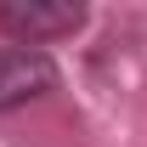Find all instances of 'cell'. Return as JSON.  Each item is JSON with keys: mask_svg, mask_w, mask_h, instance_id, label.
Listing matches in <instances>:
<instances>
[{"mask_svg": "<svg viewBox=\"0 0 147 147\" xmlns=\"http://www.w3.org/2000/svg\"><path fill=\"white\" fill-rule=\"evenodd\" d=\"M85 6L79 0H0V34H11L17 45L45 51L51 40H68L85 28Z\"/></svg>", "mask_w": 147, "mask_h": 147, "instance_id": "obj_1", "label": "cell"}, {"mask_svg": "<svg viewBox=\"0 0 147 147\" xmlns=\"http://www.w3.org/2000/svg\"><path fill=\"white\" fill-rule=\"evenodd\" d=\"M57 91V62L51 51L34 45H0V113H17L28 102Z\"/></svg>", "mask_w": 147, "mask_h": 147, "instance_id": "obj_2", "label": "cell"}]
</instances>
